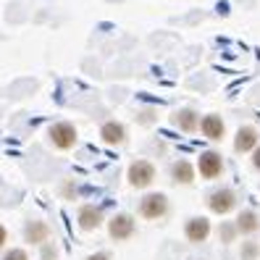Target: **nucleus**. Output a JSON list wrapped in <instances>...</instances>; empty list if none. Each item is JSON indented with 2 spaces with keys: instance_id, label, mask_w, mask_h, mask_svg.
Here are the masks:
<instances>
[{
  "instance_id": "2",
  "label": "nucleus",
  "mask_w": 260,
  "mask_h": 260,
  "mask_svg": "<svg viewBox=\"0 0 260 260\" xmlns=\"http://www.w3.org/2000/svg\"><path fill=\"white\" fill-rule=\"evenodd\" d=\"M166 213H168V200H166V194H160V192H150V194H145L140 200V216L147 218V221L163 218Z\"/></svg>"
},
{
  "instance_id": "16",
  "label": "nucleus",
  "mask_w": 260,
  "mask_h": 260,
  "mask_svg": "<svg viewBox=\"0 0 260 260\" xmlns=\"http://www.w3.org/2000/svg\"><path fill=\"white\" fill-rule=\"evenodd\" d=\"M237 232H239V229H237V223H223L221 226V242H234V237H237Z\"/></svg>"
},
{
  "instance_id": "21",
  "label": "nucleus",
  "mask_w": 260,
  "mask_h": 260,
  "mask_svg": "<svg viewBox=\"0 0 260 260\" xmlns=\"http://www.w3.org/2000/svg\"><path fill=\"white\" fill-rule=\"evenodd\" d=\"M87 260H111L108 255H105V252H95V255H89Z\"/></svg>"
},
{
  "instance_id": "9",
  "label": "nucleus",
  "mask_w": 260,
  "mask_h": 260,
  "mask_svg": "<svg viewBox=\"0 0 260 260\" xmlns=\"http://www.w3.org/2000/svg\"><path fill=\"white\" fill-rule=\"evenodd\" d=\"M184 234L189 242H205L208 234H210V221L203 218V216H197V218H189L187 226H184Z\"/></svg>"
},
{
  "instance_id": "13",
  "label": "nucleus",
  "mask_w": 260,
  "mask_h": 260,
  "mask_svg": "<svg viewBox=\"0 0 260 260\" xmlns=\"http://www.w3.org/2000/svg\"><path fill=\"white\" fill-rule=\"evenodd\" d=\"M48 237H50V226L45 221H29L26 229H24V239L29 244H42Z\"/></svg>"
},
{
  "instance_id": "15",
  "label": "nucleus",
  "mask_w": 260,
  "mask_h": 260,
  "mask_svg": "<svg viewBox=\"0 0 260 260\" xmlns=\"http://www.w3.org/2000/svg\"><path fill=\"white\" fill-rule=\"evenodd\" d=\"M237 229L242 234H252L260 229V218H257V213L255 210H242L239 213V218H237Z\"/></svg>"
},
{
  "instance_id": "14",
  "label": "nucleus",
  "mask_w": 260,
  "mask_h": 260,
  "mask_svg": "<svg viewBox=\"0 0 260 260\" xmlns=\"http://www.w3.org/2000/svg\"><path fill=\"white\" fill-rule=\"evenodd\" d=\"M171 179L176 181V184H192L194 181V168L189 160H176L171 166Z\"/></svg>"
},
{
  "instance_id": "5",
  "label": "nucleus",
  "mask_w": 260,
  "mask_h": 260,
  "mask_svg": "<svg viewBox=\"0 0 260 260\" xmlns=\"http://www.w3.org/2000/svg\"><path fill=\"white\" fill-rule=\"evenodd\" d=\"M134 218L129 216V213H116V216L108 221V234H111V239H116V242H124V239H129L132 234H134Z\"/></svg>"
},
{
  "instance_id": "1",
  "label": "nucleus",
  "mask_w": 260,
  "mask_h": 260,
  "mask_svg": "<svg viewBox=\"0 0 260 260\" xmlns=\"http://www.w3.org/2000/svg\"><path fill=\"white\" fill-rule=\"evenodd\" d=\"M126 179H129V184L134 189H145V187H150L152 181H155V166H152L150 160H134L129 166Z\"/></svg>"
},
{
  "instance_id": "12",
  "label": "nucleus",
  "mask_w": 260,
  "mask_h": 260,
  "mask_svg": "<svg viewBox=\"0 0 260 260\" xmlns=\"http://www.w3.org/2000/svg\"><path fill=\"white\" fill-rule=\"evenodd\" d=\"M174 124H176L181 132L192 134V132L200 129V116H197V111H192V108H181V111L174 113Z\"/></svg>"
},
{
  "instance_id": "20",
  "label": "nucleus",
  "mask_w": 260,
  "mask_h": 260,
  "mask_svg": "<svg viewBox=\"0 0 260 260\" xmlns=\"http://www.w3.org/2000/svg\"><path fill=\"white\" fill-rule=\"evenodd\" d=\"M6 239H8V232H6V226L0 223V247H3V244H6Z\"/></svg>"
},
{
  "instance_id": "10",
  "label": "nucleus",
  "mask_w": 260,
  "mask_h": 260,
  "mask_svg": "<svg viewBox=\"0 0 260 260\" xmlns=\"http://www.w3.org/2000/svg\"><path fill=\"white\" fill-rule=\"evenodd\" d=\"M257 147V129L255 126H239L234 137V150L237 152H250Z\"/></svg>"
},
{
  "instance_id": "18",
  "label": "nucleus",
  "mask_w": 260,
  "mask_h": 260,
  "mask_svg": "<svg viewBox=\"0 0 260 260\" xmlns=\"http://www.w3.org/2000/svg\"><path fill=\"white\" fill-rule=\"evenodd\" d=\"M3 260H29V255H26L21 247H13V250H8V252L3 255Z\"/></svg>"
},
{
  "instance_id": "8",
  "label": "nucleus",
  "mask_w": 260,
  "mask_h": 260,
  "mask_svg": "<svg viewBox=\"0 0 260 260\" xmlns=\"http://www.w3.org/2000/svg\"><path fill=\"white\" fill-rule=\"evenodd\" d=\"M103 223V210L98 205H82L79 208V229L82 232H95Z\"/></svg>"
},
{
  "instance_id": "19",
  "label": "nucleus",
  "mask_w": 260,
  "mask_h": 260,
  "mask_svg": "<svg viewBox=\"0 0 260 260\" xmlns=\"http://www.w3.org/2000/svg\"><path fill=\"white\" fill-rule=\"evenodd\" d=\"M252 166L260 171V145H257V147H255V152H252Z\"/></svg>"
},
{
  "instance_id": "11",
  "label": "nucleus",
  "mask_w": 260,
  "mask_h": 260,
  "mask_svg": "<svg viewBox=\"0 0 260 260\" xmlns=\"http://www.w3.org/2000/svg\"><path fill=\"white\" fill-rule=\"evenodd\" d=\"M100 137H103L105 145H121L126 140V129H124V124H118V121H105L100 126Z\"/></svg>"
},
{
  "instance_id": "6",
  "label": "nucleus",
  "mask_w": 260,
  "mask_h": 260,
  "mask_svg": "<svg viewBox=\"0 0 260 260\" xmlns=\"http://www.w3.org/2000/svg\"><path fill=\"white\" fill-rule=\"evenodd\" d=\"M197 168H200V176L203 179H218L221 171H223V158H221V152L216 150H205L200 160H197Z\"/></svg>"
},
{
  "instance_id": "3",
  "label": "nucleus",
  "mask_w": 260,
  "mask_h": 260,
  "mask_svg": "<svg viewBox=\"0 0 260 260\" xmlns=\"http://www.w3.org/2000/svg\"><path fill=\"white\" fill-rule=\"evenodd\" d=\"M48 137H50V142L58 150H71L76 145V129H74V124H69V121H58V124H53L48 129Z\"/></svg>"
},
{
  "instance_id": "7",
  "label": "nucleus",
  "mask_w": 260,
  "mask_h": 260,
  "mask_svg": "<svg viewBox=\"0 0 260 260\" xmlns=\"http://www.w3.org/2000/svg\"><path fill=\"white\" fill-rule=\"evenodd\" d=\"M200 132L208 137V140H213V142L223 140V134H226L223 118H221V116H216V113H208V116H203V118H200Z\"/></svg>"
},
{
  "instance_id": "4",
  "label": "nucleus",
  "mask_w": 260,
  "mask_h": 260,
  "mask_svg": "<svg viewBox=\"0 0 260 260\" xmlns=\"http://www.w3.org/2000/svg\"><path fill=\"white\" fill-rule=\"evenodd\" d=\"M234 205H237V194H234V189H229V187L216 189V192L208 197V208H210L213 213H218V216H226V213H232Z\"/></svg>"
},
{
  "instance_id": "17",
  "label": "nucleus",
  "mask_w": 260,
  "mask_h": 260,
  "mask_svg": "<svg viewBox=\"0 0 260 260\" xmlns=\"http://www.w3.org/2000/svg\"><path fill=\"white\" fill-rule=\"evenodd\" d=\"M257 257V244L255 242H247L242 247V260H255Z\"/></svg>"
}]
</instances>
